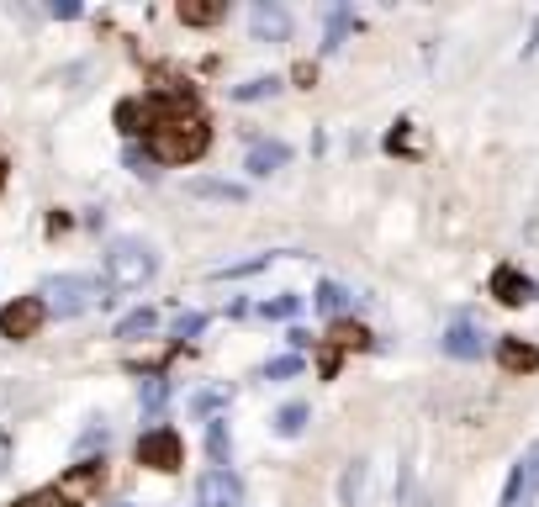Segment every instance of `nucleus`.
<instances>
[{"label": "nucleus", "instance_id": "obj_23", "mask_svg": "<svg viewBox=\"0 0 539 507\" xmlns=\"http://www.w3.org/2000/svg\"><path fill=\"white\" fill-rule=\"evenodd\" d=\"M281 254H254V259H238V265H217L212 280H244V275H259V270H270Z\"/></svg>", "mask_w": 539, "mask_h": 507}, {"label": "nucleus", "instance_id": "obj_15", "mask_svg": "<svg viewBox=\"0 0 539 507\" xmlns=\"http://www.w3.org/2000/svg\"><path fill=\"white\" fill-rule=\"evenodd\" d=\"M349 32H360V16L349 11V6H333L328 11V32H323V53H339Z\"/></svg>", "mask_w": 539, "mask_h": 507}, {"label": "nucleus", "instance_id": "obj_18", "mask_svg": "<svg viewBox=\"0 0 539 507\" xmlns=\"http://www.w3.org/2000/svg\"><path fill=\"white\" fill-rule=\"evenodd\" d=\"M307 418H312V407H307V402H286L270 423H275V434H281V439H296V434L307 428Z\"/></svg>", "mask_w": 539, "mask_h": 507}, {"label": "nucleus", "instance_id": "obj_30", "mask_svg": "<svg viewBox=\"0 0 539 507\" xmlns=\"http://www.w3.org/2000/svg\"><path fill=\"white\" fill-rule=\"evenodd\" d=\"M518 465H524V492H529V502L539 497V439L524 449V460H518Z\"/></svg>", "mask_w": 539, "mask_h": 507}, {"label": "nucleus", "instance_id": "obj_32", "mask_svg": "<svg viewBox=\"0 0 539 507\" xmlns=\"http://www.w3.org/2000/svg\"><path fill=\"white\" fill-rule=\"evenodd\" d=\"M11 507H64V497L53 492V486H43V492H27V497H16Z\"/></svg>", "mask_w": 539, "mask_h": 507}, {"label": "nucleus", "instance_id": "obj_3", "mask_svg": "<svg viewBox=\"0 0 539 507\" xmlns=\"http://www.w3.org/2000/svg\"><path fill=\"white\" fill-rule=\"evenodd\" d=\"M37 296H43V307L59 312V317H80V312H90V307H106V302H111L96 275H48Z\"/></svg>", "mask_w": 539, "mask_h": 507}, {"label": "nucleus", "instance_id": "obj_14", "mask_svg": "<svg viewBox=\"0 0 539 507\" xmlns=\"http://www.w3.org/2000/svg\"><path fill=\"white\" fill-rule=\"evenodd\" d=\"M312 307H318L323 317H333V323H339V317H344L349 307H355V296H349V291L339 286V280H323V286L312 291Z\"/></svg>", "mask_w": 539, "mask_h": 507}, {"label": "nucleus", "instance_id": "obj_4", "mask_svg": "<svg viewBox=\"0 0 539 507\" xmlns=\"http://www.w3.org/2000/svg\"><path fill=\"white\" fill-rule=\"evenodd\" d=\"M138 465L143 471H159V476H175L180 465H185V439L175 434L170 423H154V428H143L138 434Z\"/></svg>", "mask_w": 539, "mask_h": 507}, {"label": "nucleus", "instance_id": "obj_33", "mask_svg": "<svg viewBox=\"0 0 539 507\" xmlns=\"http://www.w3.org/2000/svg\"><path fill=\"white\" fill-rule=\"evenodd\" d=\"M339 365H344V354L323 344V349H318V370H323V381H333V375H339Z\"/></svg>", "mask_w": 539, "mask_h": 507}, {"label": "nucleus", "instance_id": "obj_39", "mask_svg": "<svg viewBox=\"0 0 539 507\" xmlns=\"http://www.w3.org/2000/svg\"><path fill=\"white\" fill-rule=\"evenodd\" d=\"M6 455H11V434L0 428V471H6Z\"/></svg>", "mask_w": 539, "mask_h": 507}, {"label": "nucleus", "instance_id": "obj_21", "mask_svg": "<svg viewBox=\"0 0 539 507\" xmlns=\"http://www.w3.org/2000/svg\"><path fill=\"white\" fill-rule=\"evenodd\" d=\"M365 471H370L365 460H349V465H344V481H339V502H344V507H360V492H365Z\"/></svg>", "mask_w": 539, "mask_h": 507}, {"label": "nucleus", "instance_id": "obj_10", "mask_svg": "<svg viewBox=\"0 0 539 507\" xmlns=\"http://www.w3.org/2000/svg\"><path fill=\"white\" fill-rule=\"evenodd\" d=\"M291 164V143H281V138H259V143H249V159H244V169L254 180H265V175H275V169H286Z\"/></svg>", "mask_w": 539, "mask_h": 507}, {"label": "nucleus", "instance_id": "obj_42", "mask_svg": "<svg viewBox=\"0 0 539 507\" xmlns=\"http://www.w3.org/2000/svg\"><path fill=\"white\" fill-rule=\"evenodd\" d=\"M122 507H133V502H122Z\"/></svg>", "mask_w": 539, "mask_h": 507}, {"label": "nucleus", "instance_id": "obj_40", "mask_svg": "<svg viewBox=\"0 0 539 507\" xmlns=\"http://www.w3.org/2000/svg\"><path fill=\"white\" fill-rule=\"evenodd\" d=\"M524 53H539V22H534V32H529V43H524Z\"/></svg>", "mask_w": 539, "mask_h": 507}, {"label": "nucleus", "instance_id": "obj_34", "mask_svg": "<svg viewBox=\"0 0 539 507\" xmlns=\"http://www.w3.org/2000/svg\"><path fill=\"white\" fill-rule=\"evenodd\" d=\"M291 80L302 85V90H312V85H318V64H312V59H302V64L291 69Z\"/></svg>", "mask_w": 539, "mask_h": 507}, {"label": "nucleus", "instance_id": "obj_25", "mask_svg": "<svg viewBox=\"0 0 539 507\" xmlns=\"http://www.w3.org/2000/svg\"><path fill=\"white\" fill-rule=\"evenodd\" d=\"M228 402H233V391L228 386H212V391H196V397H191V412H196V418H217Z\"/></svg>", "mask_w": 539, "mask_h": 507}, {"label": "nucleus", "instance_id": "obj_31", "mask_svg": "<svg viewBox=\"0 0 539 507\" xmlns=\"http://www.w3.org/2000/svg\"><path fill=\"white\" fill-rule=\"evenodd\" d=\"M201 328H207V312H180V323H175V344L185 349V338H196Z\"/></svg>", "mask_w": 539, "mask_h": 507}, {"label": "nucleus", "instance_id": "obj_41", "mask_svg": "<svg viewBox=\"0 0 539 507\" xmlns=\"http://www.w3.org/2000/svg\"><path fill=\"white\" fill-rule=\"evenodd\" d=\"M6 169H11V164H6V154H0V191H6Z\"/></svg>", "mask_w": 539, "mask_h": 507}, {"label": "nucleus", "instance_id": "obj_38", "mask_svg": "<svg viewBox=\"0 0 539 507\" xmlns=\"http://www.w3.org/2000/svg\"><path fill=\"white\" fill-rule=\"evenodd\" d=\"M53 16H59V22H74V16H80V6H74V0H53Z\"/></svg>", "mask_w": 539, "mask_h": 507}, {"label": "nucleus", "instance_id": "obj_22", "mask_svg": "<svg viewBox=\"0 0 539 507\" xmlns=\"http://www.w3.org/2000/svg\"><path fill=\"white\" fill-rule=\"evenodd\" d=\"M164 402H170V381H164V375H148V381H143V391H138V407L148 412V418H159V412H164Z\"/></svg>", "mask_w": 539, "mask_h": 507}, {"label": "nucleus", "instance_id": "obj_16", "mask_svg": "<svg viewBox=\"0 0 539 507\" xmlns=\"http://www.w3.org/2000/svg\"><path fill=\"white\" fill-rule=\"evenodd\" d=\"M207 455L217 471H228L233 460V434H228V418H207Z\"/></svg>", "mask_w": 539, "mask_h": 507}, {"label": "nucleus", "instance_id": "obj_26", "mask_svg": "<svg viewBox=\"0 0 539 507\" xmlns=\"http://www.w3.org/2000/svg\"><path fill=\"white\" fill-rule=\"evenodd\" d=\"M259 312H265V317H275V323H291V317L302 312V296H296V291H281L275 302H259Z\"/></svg>", "mask_w": 539, "mask_h": 507}, {"label": "nucleus", "instance_id": "obj_11", "mask_svg": "<svg viewBox=\"0 0 539 507\" xmlns=\"http://www.w3.org/2000/svg\"><path fill=\"white\" fill-rule=\"evenodd\" d=\"M439 349L450 354V360H481V349H487V333L471 328V323H450L439 338Z\"/></svg>", "mask_w": 539, "mask_h": 507}, {"label": "nucleus", "instance_id": "obj_7", "mask_svg": "<svg viewBox=\"0 0 539 507\" xmlns=\"http://www.w3.org/2000/svg\"><path fill=\"white\" fill-rule=\"evenodd\" d=\"M487 296H492L497 307H529L534 296H539V286H534V280L518 270V265H497V270L487 275Z\"/></svg>", "mask_w": 539, "mask_h": 507}, {"label": "nucleus", "instance_id": "obj_8", "mask_svg": "<svg viewBox=\"0 0 539 507\" xmlns=\"http://www.w3.org/2000/svg\"><path fill=\"white\" fill-rule=\"evenodd\" d=\"M244 502V481H238L233 471H212L196 481V507H238Z\"/></svg>", "mask_w": 539, "mask_h": 507}, {"label": "nucleus", "instance_id": "obj_1", "mask_svg": "<svg viewBox=\"0 0 539 507\" xmlns=\"http://www.w3.org/2000/svg\"><path fill=\"white\" fill-rule=\"evenodd\" d=\"M148 127H143V154L154 164H196L212 148V127L196 111L191 90H154L143 101Z\"/></svg>", "mask_w": 539, "mask_h": 507}, {"label": "nucleus", "instance_id": "obj_20", "mask_svg": "<svg viewBox=\"0 0 539 507\" xmlns=\"http://www.w3.org/2000/svg\"><path fill=\"white\" fill-rule=\"evenodd\" d=\"M275 90H281V80H275V74H254V80H244V85H233L228 96L249 106V101H270Z\"/></svg>", "mask_w": 539, "mask_h": 507}, {"label": "nucleus", "instance_id": "obj_24", "mask_svg": "<svg viewBox=\"0 0 539 507\" xmlns=\"http://www.w3.org/2000/svg\"><path fill=\"white\" fill-rule=\"evenodd\" d=\"M159 328V312L154 307H138V312H127L122 323H117V338H148Z\"/></svg>", "mask_w": 539, "mask_h": 507}, {"label": "nucleus", "instance_id": "obj_29", "mask_svg": "<svg viewBox=\"0 0 539 507\" xmlns=\"http://www.w3.org/2000/svg\"><path fill=\"white\" fill-rule=\"evenodd\" d=\"M291 375H302V354H275L265 365V381H291Z\"/></svg>", "mask_w": 539, "mask_h": 507}, {"label": "nucleus", "instance_id": "obj_5", "mask_svg": "<svg viewBox=\"0 0 539 507\" xmlns=\"http://www.w3.org/2000/svg\"><path fill=\"white\" fill-rule=\"evenodd\" d=\"M48 323V307L43 296H16V302L0 307V338H11V344H27L37 338V328Z\"/></svg>", "mask_w": 539, "mask_h": 507}, {"label": "nucleus", "instance_id": "obj_9", "mask_svg": "<svg viewBox=\"0 0 539 507\" xmlns=\"http://www.w3.org/2000/svg\"><path fill=\"white\" fill-rule=\"evenodd\" d=\"M249 27H254L259 43H286V37H291V11L275 6V0H254Z\"/></svg>", "mask_w": 539, "mask_h": 507}, {"label": "nucleus", "instance_id": "obj_2", "mask_svg": "<svg viewBox=\"0 0 539 507\" xmlns=\"http://www.w3.org/2000/svg\"><path fill=\"white\" fill-rule=\"evenodd\" d=\"M159 275V254L143 238H111L106 243V286L117 291H143Z\"/></svg>", "mask_w": 539, "mask_h": 507}, {"label": "nucleus", "instance_id": "obj_28", "mask_svg": "<svg viewBox=\"0 0 539 507\" xmlns=\"http://www.w3.org/2000/svg\"><path fill=\"white\" fill-rule=\"evenodd\" d=\"M386 154H407V159H418V138H413V122H397L392 133H386Z\"/></svg>", "mask_w": 539, "mask_h": 507}, {"label": "nucleus", "instance_id": "obj_17", "mask_svg": "<svg viewBox=\"0 0 539 507\" xmlns=\"http://www.w3.org/2000/svg\"><path fill=\"white\" fill-rule=\"evenodd\" d=\"M328 349H339V354H349V349H370V333H365L360 323H349V317H339V323L328 328Z\"/></svg>", "mask_w": 539, "mask_h": 507}, {"label": "nucleus", "instance_id": "obj_35", "mask_svg": "<svg viewBox=\"0 0 539 507\" xmlns=\"http://www.w3.org/2000/svg\"><path fill=\"white\" fill-rule=\"evenodd\" d=\"M148 164H154V159H148V154H143L138 143L127 148V169H133V175H154V169H148Z\"/></svg>", "mask_w": 539, "mask_h": 507}, {"label": "nucleus", "instance_id": "obj_6", "mask_svg": "<svg viewBox=\"0 0 539 507\" xmlns=\"http://www.w3.org/2000/svg\"><path fill=\"white\" fill-rule=\"evenodd\" d=\"M101 481H106V460H80V465H69V471L53 481V492L64 497V507H80L101 492Z\"/></svg>", "mask_w": 539, "mask_h": 507}, {"label": "nucleus", "instance_id": "obj_36", "mask_svg": "<svg viewBox=\"0 0 539 507\" xmlns=\"http://www.w3.org/2000/svg\"><path fill=\"white\" fill-rule=\"evenodd\" d=\"M286 344H291L296 354H302V349H312V333H307V328H291V333H286Z\"/></svg>", "mask_w": 539, "mask_h": 507}, {"label": "nucleus", "instance_id": "obj_19", "mask_svg": "<svg viewBox=\"0 0 539 507\" xmlns=\"http://www.w3.org/2000/svg\"><path fill=\"white\" fill-rule=\"evenodd\" d=\"M180 22L185 27H217L222 6H217V0H180Z\"/></svg>", "mask_w": 539, "mask_h": 507}, {"label": "nucleus", "instance_id": "obj_12", "mask_svg": "<svg viewBox=\"0 0 539 507\" xmlns=\"http://www.w3.org/2000/svg\"><path fill=\"white\" fill-rule=\"evenodd\" d=\"M185 196H196V201H222V206H244V201H249V185L196 175V180H185Z\"/></svg>", "mask_w": 539, "mask_h": 507}, {"label": "nucleus", "instance_id": "obj_27", "mask_svg": "<svg viewBox=\"0 0 539 507\" xmlns=\"http://www.w3.org/2000/svg\"><path fill=\"white\" fill-rule=\"evenodd\" d=\"M117 127H122L127 138H138L143 127H148V111H143V101H122V106H117Z\"/></svg>", "mask_w": 539, "mask_h": 507}, {"label": "nucleus", "instance_id": "obj_13", "mask_svg": "<svg viewBox=\"0 0 539 507\" xmlns=\"http://www.w3.org/2000/svg\"><path fill=\"white\" fill-rule=\"evenodd\" d=\"M497 365L508 375H534L539 370V349L524 344V338H497Z\"/></svg>", "mask_w": 539, "mask_h": 507}, {"label": "nucleus", "instance_id": "obj_37", "mask_svg": "<svg viewBox=\"0 0 539 507\" xmlns=\"http://www.w3.org/2000/svg\"><path fill=\"white\" fill-rule=\"evenodd\" d=\"M96 444H106V423H96V428H85V439H80V449H96Z\"/></svg>", "mask_w": 539, "mask_h": 507}]
</instances>
